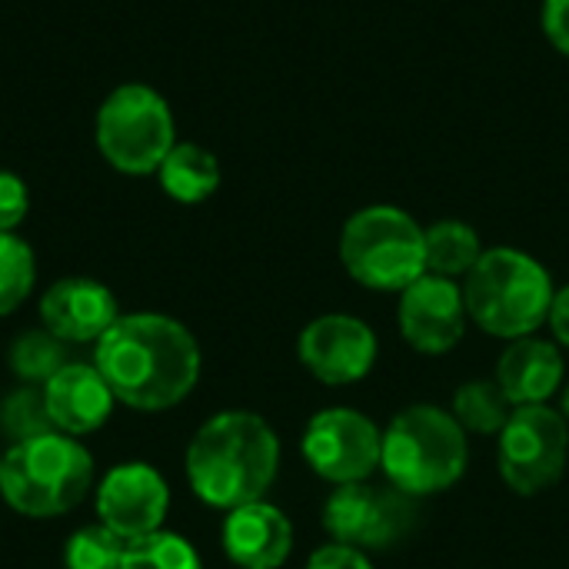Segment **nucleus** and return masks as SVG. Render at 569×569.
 <instances>
[{
    "instance_id": "18",
    "label": "nucleus",
    "mask_w": 569,
    "mask_h": 569,
    "mask_svg": "<svg viewBox=\"0 0 569 569\" xmlns=\"http://www.w3.org/2000/svg\"><path fill=\"white\" fill-rule=\"evenodd\" d=\"M160 187L177 203H203L220 187V163L200 143H173L160 163Z\"/></svg>"
},
{
    "instance_id": "27",
    "label": "nucleus",
    "mask_w": 569,
    "mask_h": 569,
    "mask_svg": "<svg viewBox=\"0 0 569 569\" xmlns=\"http://www.w3.org/2000/svg\"><path fill=\"white\" fill-rule=\"evenodd\" d=\"M307 569H373L370 557L353 550V547H343V543H327L320 547L310 560Z\"/></svg>"
},
{
    "instance_id": "7",
    "label": "nucleus",
    "mask_w": 569,
    "mask_h": 569,
    "mask_svg": "<svg viewBox=\"0 0 569 569\" xmlns=\"http://www.w3.org/2000/svg\"><path fill=\"white\" fill-rule=\"evenodd\" d=\"M423 523V500L397 490L393 483H347L323 503V530L333 543L360 553H387L417 537Z\"/></svg>"
},
{
    "instance_id": "1",
    "label": "nucleus",
    "mask_w": 569,
    "mask_h": 569,
    "mask_svg": "<svg viewBox=\"0 0 569 569\" xmlns=\"http://www.w3.org/2000/svg\"><path fill=\"white\" fill-rule=\"evenodd\" d=\"M93 367L120 403L140 413H160L193 393L200 380V343L173 317L130 313L97 340Z\"/></svg>"
},
{
    "instance_id": "26",
    "label": "nucleus",
    "mask_w": 569,
    "mask_h": 569,
    "mask_svg": "<svg viewBox=\"0 0 569 569\" xmlns=\"http://www.w3.org/2000/svg\"><path fill=\"white\" fill-rule=\"evenodd\" d=\"M30 197L17 173L0 170V233H13L27 217Z\"/></svg>"
},
{
    "instance_id": "25",
    "label": "nucleus",
    "mask_w": 569,
    "mask_h": 569,
    "mask_svg": "<svg viewBox=\"0 0 569 569\" xmlns=\"http://www.w3.org/2000/svg\"><path fill=\"white\" fill-rule=\"evenodd\" d=\"M127 553V540L107 530L103 523L83 527L67 540L63 563L67 569H120Z\"/></svg>"
},
{
    "instance_id": "24",
    "label": "nucleus",
    "mask_w": 569,
    "mask_h": 569,
    "mask_svg": "<svg viewBox=\"0 0 569 569\" xmlns=\"http://www.w3.org/2000/svg\"><path fill=\"white\" fill-rule=\"evenodd\" d=\"M0 430L7 433L10 447L33 440V437H47L53 433V420L47 413V400H43V387H20L13 390L3 403H0Z\"/></svg>"
},
{
    "instance_id": "29",
    "label": "nucleus",
    "mask_w": 569,
    "mask_h": 569,
    "mask_svg": "<svg viewBox=\"0 0 569 569\" xmlns=\"http://www.w3.org/2000/svg\"><path fill=\"white\" fill-rule=\"evenodd\" d=\"M547 323H550V330H553L557 343L569 350V287H563V290H557V293H553V303H550V317H547Z\"/></svg>"
},
{
    "instance_id": "5",
    "label": "nucleus",
    "mask_w": 569,
    "mask_h": 569,
    "mask_svg": "<svg viewBox=\"0 0 569 569\" xmlns=\"http://www.w3.org/2000/svg\"><path fill=\"white\" fill-rule=\"evenodd\" d=\"M93 487V457L67 433H47L13 443L3 453L0 493L33 520L70 513Z\"/></svg>"
},
{
    "instance_id": "17",
    "label": "nucleus",
    "mask_w": 569,
    "mask_h": 569,
    "mask_svg": "<svg viewBox=\"0 0 569 569\" xmlns=\"http://www.w3.org/2000/svg\"><path fill=\"white\" fill-rule=\"evenodd\" d=\"M500 390L513 407H537L560 393L567 383V363L560 353V343L533 337L510 340V347L500 353L497 377Z\"/></svg>"
},
{
    "instance_id": "11",
    "label": "nucleus",
    "mask_w": 569,
    "mask_h": 569,
    "mask_svg": "<svg viewBox=\"0 0 569 569\" xmlns=\"http://www.w3.org/2000/svg\"><path fill=\"white\" fill-rule=\"evenodd\" d=\"M297 357L327 387L360 383L377 363V333L350 313H323L300 330Z\"/></svg>"
},
{
    "instance_id": "23",
    "label": "nucleus",
    "mask_w": 569,
    "mask_h": 569,
    "mask_svg": "<svg viewBox=\"0 0 569 569\" xmlns=\"http://www.w3.org/2000/svg\"><path fill=\"white\" fill-rule=\"evenodd\" d=\"M37 260L27 240L17 233H0V317L13 313L33 290Z\"/></svg>"
},
{
    "instance_id": "19",
    "label": "nucleus",
    "mask_w": 569,
    "mask_h": 569,
    "mask_svg": "<svg viewBox=\"0 0 569 569\" xmlns=\"http://www.w3.org/2000/svg\"><path fill=\"white\" fill-rule=\"evenodd\" d=\"M423 250H427V273L447 280H467V273L480 263L483 243L480 233L463 220H437L423 227Z\"/></svg>"
},
{
    "instance_id": "2",
    "label": "nucleus",
    "mask_w": 569,
    "mask_h": 569,
    "mask_svg": "<svg viewBox=\"0 0 569 569\" xmlns=\"http://www.w3.org/2000/svg\"><path fill=\"white\" fill-rule=\"evenodd\" d=\"M280 473V440L250 410L210 417L187 447L190 490L217 510H237L267 497Z\"/></svg>"
},
{
    "instance_id": "10",
    "label": "nucleus",
    "mask_w": 569,
    "mask_h": 569,
    "mask_svg": "<svg viewBox=\"0 0 569 569\" xmlns=\"http://www.w3.org/2000/svg\"><path fill=\"white\" fill-rule=\"evenodd\" d=\"M380 427L353 407L320 410L317 417H310L303 430V460L320 480L333 487L373 480V473L380 470Z\"/></svg>"
},
{
    "instance_id": "4",
    "label": "nucleus",
    "mask_w": 569,
    "mask_h": 569,
    "mask_svg": "<svg viewBox=\"0 0 569 569\" xmlns=\"http://www.w3.org/2000/svg\"><path fill=\"white\" fill-rule=\"evenodd\" d=\"M553 293L550 270L517 247L483 250L480 263L463 280L470 320L500 340L533 337L550 317Z\"/></svg>"
},
{
    "instance_id": "30",
    "label": "nucleus",
    "mask_w": 569,
    "mask_h": 569,
    "mask_svg": "<svg viewBox=\"0 0 569 569\" xmlns=\"http://www.w3.org/2000/svg\"><path fill=\"white\" fill-rule=\"evenodd\" d=\"M560 417L567 420V427H569V383L560 387Z\"/></svg>"
},
{
    "instance_id": "3",
    "label": "nucleus",
    "mask_w": 569,
    "mask_h": 569,
    "mask_svg": "<svg viewBox=\"0 0 569 569\" xmlns=\"http://www.w3.org/2000/svg\"><path fill=\"white\" fill-rule=\"evenodd\" d=\"M467 430L443 407L413 403L400 410L383 430V480L417 500L457 487L467 473Z\"/></svg>"
},
{
    "instance_id": "20",
    "label": "nucleus",
    "mask_w": 569,
    "mask_h": 569,
    "mask_svg": "<svg viewBox=\"0 0 569 569\" xmlns=\"http://www.w3.org/2000/svg\"><path fill=\"white\" fill-rule=\"evenodd\" d=\"M513 410L517 407L507 400L500 383L487 380V377H473V380L460 383L450 400L453 420L473 437H500V430L507 427Z\"/></svg>"
},
{
    "instance_id": "22",
    "label": "nucleus",
    "mask_w": 569,
    "mask_h": 569,
    "mask_svg": "<svg viewBox=\"0 0 569 569\" xmlns=\"http://www.w3.org/2000/svg\"><path fill=\"white\" fill-rule=\"evenodd\" d=\"M120 569H203L200 553L180 533L157 530L150 537L130 540Z\"/></svg>"
},
{
    "instance_id": "12",
    "label": "nucleus",
    "mask_w": 569,
    "mask_h": 569,
    "mask_svg": "<svg viewBox=\"0 0 569 569\" xmlns=\"http://www.w3.org/2000/svg\"><path fill=\"white\" fill-rule=\"evenodd\" d=\"M467 303H463V287L447 277L423 273L413 280L397 303V327L400 337L427 357H443L450 353L463 333H467Z\"/></svg>"
},
{
    "instance_id": "9",
    "label": "nucleus",
    "mask_w": 569,
    "mask_h": 569,
    "mask_svg": "<svg viewBox=\"0 0 569 569\" xmlns=\"http://www.w3.org/2000/svg\"><path fill=\"white\" fill-rule=\"evenodd\" d=\"M497 440L500 477L517 497H540L563 480L569 460V427L560 410L547 403L517 407Z\"/></svg>"
},
{
    "instance_id": "13",
    "label": "nucleus",
    "mask_w": 569,
    "mask_h": 569,
    "mask_svg": "<svg viewBox=\"0 0 569 569\" xmlns=\"http://www.w3.org/2000/svg\"><path fill=\"white\" fill-rule=\"evenodd\" d=\"M170 510L167 480L150 463H120L97 487V517L117 537L140 540L163 530Z\"/></svg>"
},
{
    "instance_id": "15",
    "label": "nucleus",
    "mask_w": 569,
    "mask_h": 569,
    "mask_svg": "<svg viewBox=\"0 0 569 569\" xmlns=\"http://www.w3.org/2000/svg\"><path fill=\"white\" fill-rule=\"evenodd\" d=\"M220 540L230 563L240 569H280L293 553V527L287 513L267 500L230 510Z\"/></svg>"
},
{
    "instance_id": "6",
    "label": "nucleus",
    "mask_w": 569,
    "mask_h": 569,
    "mask_svg": "<svg viewBox=\"0 0 569 569\" xmlns=\"http://www.w3.org/2000/svg\"><path fill=\"white\" fill-rule=\"evenodd\" d=\"M340 260L350 280L380 293H403L427 273L423 227L400 207L357 210L340 233Z\"/></svg>"
},
{
    "instance_id": "31",
    "label": "nucleus",
    "mask_w": 569,
    "mask_h": 569,
    "mask_svg": "<svg viewBox=\"0 0 569 569\" xmlns=\"http://www.w3.org/2000/svg\"><path fill=\"white\" fill-rule=\"evenodd\" d=\"M0 473H3V453H0Z\"/></svg>"
},
{
    "instance_id": "8",
    "label": "nucleus",
    "mask_w": 569,
    "mask_h": 569,
    "mask_svg": "<svg viewBox=\"0 0 569 569\" xmlns=\"http://www.w3.org/2000/svg\"><path fill=\"white\" fill-rule=\"evenodd\" d=\"M97 147L120 173H153L173 150V113L167 100L143 87H117L97 110Z\"/></svg>"
},
{
    "instance_id": "28",
    "label": "nucleus",
    "mask_w": 569,
    "mask_h": 569,
    "mask_svg": "<svg viewBox=\"0 0 569 569\" xmlns=\"http://www.w3.org/2000/svg\"><path fill=\"white\" fill-rule=\"evenodd\" d=\"M543 33L569 57V0H543Z\"/></svg>"
},
{
    "instance_id": "21",
    "label": "nucleus",
    "mask_w": 569,
    "mask_h": 569,
    "mask_svg": "<svg viewBox=\"0 0 569 569\" xmlns=\"http://www.w3.org/2000/svg\"><path fill=\"white\" fill-rule=\"evenodd\" d=\"M67 363V343L50 330H27L10 343V370L27 383H47Z\"/></svg>"
},
{
    "instance_id": "14",
    "label": "nucleus",
    "mask_w": 569,
    "mask_h": 569,
    "mask_svg": "<svg viewBox=\"0 0 569 569\" xmlns=\"http://www.w3.org/2000/svg\"><path fill=\"white\" fill-rule=\"evenodd\" d=\"M43 330L63 343H97L117 320V297L90 277H63L40 300Z\"/></svg>"
},
{
    "instance_id": "16",
    "label": "nucleus",
    "mask_w": 569,
    "mask_h": 569,
    "mask_svg": "<svg viewBox=\"0 0 569 569\" xmlns=\"http://www.w3.org/2000/svg\"><path fill=\"white\" fill-rule=\"evenodd\" d=\"M47 413L57 433L80 437L100 430L113 413V393L93 363H67L43 383Z\"/></svg>"
}]
</instances>
